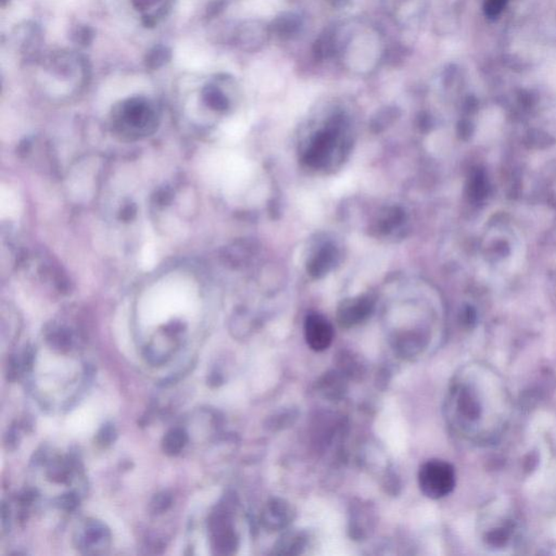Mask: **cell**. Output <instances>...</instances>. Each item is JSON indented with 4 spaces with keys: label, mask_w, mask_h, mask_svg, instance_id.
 I'll list each match as a JSON object with an SVG mask.
<instances>
[{
    "label": "cell",
    "mask_w": 556,
    "mask_h": 556,
    "mask_svg": "<svg viewBox=\"0 0 556 556\" xmlns=\"http://www.w3.org/2000/svg\"><path fill=\"white\" fill-rule=\"evenodd\" d=\"M418 485L427 498L433 500L444 498L455 487V470L450 463L431 459L420 466Z\"/></svg>",
    "instance_id": "1"
},
{
    "label": "cell",
    "mask_w": 556,
    "mask_h": 556,
    "mask_svg": "<svg viewBox=\"0 0 556 556\" xmlns=\"http://www.w3.org/2000/svg\"><path fill=\"white\" fill-rule=\"evenodd\" d=\"M116 120L120 125L131 131H147L157 124V112L150 100L144 97L129 98L116 110Z\"/></svg>",
    "instance_id": "2"
},
{
    "label": "cell",
    "mask_w": 556,
    "mask_h": 556,
    "mask_svg": "<svg viewBox=\"0 0 556 556\" xmlns=\"http://www.w3.org/2000/svg\"><path fill=\"white\" fill-rule=\"evenodd\" d=\"M340 124L341 118L339 116L333 118L331 126L318 133L313 138L305 157V162L309 166H322L325 164V161L333 151V146L336 144Z\"/></svg>",
    "instance_id": "3"
},
{
    "label": "cell",
    "mask_w": 556,
    "mask_h": 556,
    "mask_svg": "<svg viewBox=\"0 0 556 556\" xmlns=\"http://www.w3.org/2000/svg\"><path fill=\"white\" fill-rule=\"evenodd\" d=\"M305 338L313 351H325L333 340V326L323 315L309 313L305 320Z\"/></svg>",
    "instance_id": "4"
},
{
    "label": "cell",
    "mask_w": 556,
    "mask_h": 556,
    "mask_svg": "<svg viewBox=\"0 0 556 556\" xmlns=\"http://www.w3.org/2000/svg\"><path fill=\"white\" fill-rule=\"evenodd\" d=\"M374 307L375 300L370 296H359L346 300L341 303L337 313L339 325L344 328L359 325L370 318Z\"/></svg>",
    "instance_id": "5"
},
{
    "label": "cell",
    "mask_w": 556,
    "mask_h": 556,
    "mask_svg": "<svg viewBox=\"0 0 556 556\" xmlns=\"http://www.w3.org/2000/svg\"><path fill=\"white\" fill-rule=\"evenodd\" d=\"M294 518L292 505L281 498H272L265 505L262 524L268 531H279L286 528Z\"/></svg>",
    "instance_id": "6"
},
{
    "label": "cell",
    "mask_w": 556,
    "mask_h": 556,
    "mask_svg": "<svg viewBox=\"0 0 556 556\" xmlns=\"http://www.w3.org/2000/svg\"><path fill=\"white\" fill-rule=\"evenodd\" d=\"M270 27L263 25L260 21H249L242 24L238 29L237 40L242 49L255 51L266 42Z\"/></svg>",
    "instance_id": "7"
},
{
    "label": "cell",
    "mask_w": 556,
    "mask_h": 556,
    "mask_svg": "<svg viewBox=\"0 0 556 556\" xmlns=\"http://www.w3.org/2000/svg\"><path fill=\"white\" fill-rule=\"evenodd\" d=\"M338 259V251L333 244H325L318 250L314 257L307 262V273L315 278H320L331 270Z\"/></svg>",
    "instance_id": "8"
},
{
    "label": "cell",
    "mask_w": 556,
    "mask_h": 556,
    "mask_svg": "<svg viewBox=\"0 0 556 556\" xmlns=\"http://www.w3.org/2000/svg\"><path fill=\"white\" fill-rule=\"evenodd\" d=\"M268 27L270 33H274L281 40H290L301 31L302 18L294 12H283L276 16Z\"/></svg>",
    "instance_id": "9"
},
{
    "label": "cell",
    "mask_w": 556,
    "mask_h": 556,
    "mask_svg": "<svg viewBox=\"0 0 556 556\" xmlns=\"http://www.w3.org/2000/svg\"><path fill=\"white\" fill-rule=\"evenodd\" d=\"M187 441H188V435L183 429H179V428L172 429L163 438V451L170 457L177 455L186 446Z\"/></svg>",
    "instance_id": "10"
},
{
    "label": "cell",
    "mask_w": 556,
    "mask_h": 556,
    "mask_svg": "<svg viewBox=\"0 0 556 556\" xmlns=\"http://www.w3.org/2000/svg\"><path fill=\"white\" fill-rule=\"evenodd\" d=\"M202 98H203V101L213 110L220 111V112L229 110V98L226 97V94L216 85L205 86L202 90Z\"/></svg>",
    "instance_id": "11"
},
{
    "label": "cell",
    "mask_w": 556,
    "mask_h": 556,
    "mask_svg": "<svg viewBox=\"0 0 556 556\" xmlns=\"http://www.w3.org/2000/svg\"><path fill=\"white\" fill-rule=\"evenodd\" d=\"M335 49H336L335 35L333 31L327 29L318 37V40H315L314 45H313L314 58L318 61L331 58V55L335 53Z\"/></svg>",
    "instance_id": "12"
},
{
    "label": "cell",
    "mask_w": 556,
    "mask_h": 556,
    "mask_svg": "<svg viewBox=\"0 0 556 556\" xmlns=\"http://www.w3.org/2000/svg\"><path fill=\"white\" fill-rule=\"evenodd\" d=\"M457 407H459V413L466 417L467 420H476L480 416L481 409H480L479 404H478L475 396L467 389H463L459 392Z\"/></svg>",
    "instance_id": "13"
},
{
    "label": "cell",
    "mask_w": 556,
    "mask_h": 556,
    "mask_svg": "<svg viewBox=\"0 0 556 556\" xmlns=\"http://www.w3.org/2000/svg\"><path fill=\"white\" fill-rule=\"evenodd\" d=\"M172 59V51L166 46H155L146 55L144 63L150 70H159L170 62Z\"/></svg>",
    "instance_id": "14"
},
{
    "label": "cell",
    "mask_w": 556,
    "mask_h": 556,
    "mask_svg": "<svg viewBox=\"0 0 556 556\" xmlns=\"http://www.w3.org/2000/svg\"><path fill=\"white\" fill-rule=\"evenodd\" d=\"M305 538L301 533L287 535L277 543L276 554H299L305 548Z\"/></svg>",
    "instance_id": "15"
},
{
    "label": "cell",
    "mask_w": 556,
    "mask_h": 556,
    "mask_svg": "<svg viewBox=\"0 0 556 556\" xmlns=\"http://www.w3.org/2000/svg\"><path fill=\"white\" fill-rule=\"evenodd\" d=\"M402 220H403V212L400 210L399 207H390V209H387L378 220V229H381L379 231H383V233H389L394 227L401 224Z\"/></svg>",
    "instance_id": "16"
},
{
    "label": "cell",
    "mask_w": 556,
    "mask_h": 556,
    "mask_svg": "<svg viewBox=\"0 0 556 556\" xmlns=\"http://www.w3.org/2000/svg\"><path fill=\"white\" fill-rule=\"evenodd\" d=\"M107 537H109V531L101 522L94 520L87 524L84 535V542L86 546L98 543Z\"/></svg>",
    "instance_id": "17"
},
{
    "label": "cell",
    "mask_w": 556,
    "mask_h": 556,
    "mask_svg": "<svg viewBox=\"0 0 556 556\" xmlns=\"http://www.w3.org/2000/svg\"><path fill=\"white\" fill-rule=\"evenodd\" d=\"M172 502H173L172 494H168L166 491H163L153 496V500L150 502V511L153 514H162L170 509Z\"/></svg>",
    "instance_id": "18"
},
{
    "label": "cell",
    "mask_w": 556,
    "mask_h": 556,
    "mask_svg": "<svg viewBox=\"0 0 556 556\" xmlns=\"http://www.w3.org/2000/svg\"><path fill=\"white\" fill-rule=\"evenodd\" d=\"M50 346L60 351H66L71 346V335L66 331H59L53 333L49 339Z\"/></svg>",
    "instance_id": "19"
},
{
    "label": "cell",
    "mask_w": 556,
    "mask_h": 556,
    "mask_svg": "<svg viewBox=\"0 0 556 556\" xmlns=\"http://www.w3.org/2000/svg\"><path fill=\"white\" fill-rule=\"evenodd\" d=\"M94 38V31L90 27L83 25V27H77L74 29L73 34H72V40L74 42H77V45L86 46L90 45Z\"/></svg>",
    "instance_id": "20"
},
{
    "label": "cell",
    "mask_w": 556,
    "mask_h": 556,
    "mask_svg": "<svg viewBox=\"0 0 556 556\" xmlns=\"http://www.w3.org/2000/svg\"><path fill=\"white\" fill-rule=\"evenodd\" d=\"M116 439V431L114 426L110 422H107L103 427L100 428L97 435L98 444L100 446H108L112 444Z\"/></svg>",
    "instance_id": "21"
},
{
    "label": "cell",
    "mask_w": 556,
    "mask_h": 556,
    "mask_svg": "<svg viewBox=\"0 0 556 556\" xmlns=\"http://www.w3.org/2000/svg\"><path fill=\"white\" fill-rule=\"evenodd\" d=\"M79 498L77 494L73 492H68V494H62L55 498V505L64 509V511H74L79 507Z\"/></svg>",
    "instance_id": "22"
},
{
    "label": "cell",
    "mask_w": 556,
    "mask_h": 556,
    "mask_svg": "<svg viewBox=\"0 0 556 556\" xmlns=\"http://www.w3.org/2000/svg\"><path fill=\"white\" fill-rule=\"evenodd\" d=\"M509 0H485V14L489 18H496L505 8Z\"/></svg>",
    "instance_id": "23"
},
{
    "label": "cell",
    "mask_w": 556,
    "mask_h": 556,
    "mask_svg": "<svg viewBox=\"0 0 556 556\" xmlns=\"http://www.w3.org/2000/svg\"><path fill=\"white\" fill-rule=\"evenodd\" d=\"M399 116V110L394 107H388L378 113L377 116L372 120L374 126H385L388 122L394 121L396 116Z\"/></svg>",
    "instance_id": "24"
},
{
    "label": "cell",
    "mask_w": 556,
    "mask_h": 556,
    "mask_svg": "<svg viewBox=\"0 0 556 556\" xmlns=\"http://www.w3.org/2000/svg\"><path fill=\"white\" fill-rule=\"evenodd\" d=\"M131 5L136 10L140 12H147L149 9L153 8L155 5L161 3V0H131Z\"/></svg>",
    "instance_id": "25"
},
{
    "label": "cell",
    "mask_w": 556,
    "mask_h": 556,
    "mask_svg": "<svg viewBox=\"0 0 556 556\" xmlns=\"http://www.w3.org/2000/svg\"><path fill=\"white\" fill-rule=\"evenodd\" d=\"M225 0H214L207 8V14L210 16H218L225 8Z\"/></svg>",
    "instance_id": "26"
},
{
    "label": "cell",
    "mask_w": 556,
    "mask_h": 556,
    "mask_svg": "<svg viewBox=\"0 0 556 556\" xmlns=\"http://www.w3.org/2000/svg\"><path fill=\"white\" fill-rule=\"evenodd\" d=\"M33 362H34V352L31 348H29L24 352L23 362H22L23 365L22 366L25 370H31L33 368Z\"/></svg>",
    "instance_id": "27"
},
{
    "label": "cell",
    "mask_w": 556,
    "mask_h": 556,
    "mask_svg": "<svg viewBox=\"0 0 556 556\" xmlns=\"http://www.w3.org/2000/svg\"><path fill=\"white\" fill-rule=\"evenodd\" d=\"M18 442V435H16V431H14V429H11L8 435H7V437H5V446H7V448H10V450H14V448H16Z\"/></svg>",
    "instance_id": "28"
},
{
    "label": "cell",
    "mask_w": 556,
    "mask_h": 556,
    "mask_svg": "<svg viewBox=\"0 0 556 556\" xmlns=\"http://www.w3.org/2000/svg\"><path fill=\"white\" fill-rule=\"evenodd\" d=\"M35 498H36V492L33 490H27L24 491L23 494L18 498V500H20L22 504H29L34 501Z\"/></svg>",
    "instance_id": "29"
},
{
    "label": "cell",
    "mask_w": 556,
    "mask_h": 556,
    "mask_svg": "<svg viewBox=\"0 0 556 556\" xmlns=\"http://www.w3.org/2000/svg\"><path fill=\"white\" fill-rule=\"evenodd\" d=\"M326 1L333 8H344L349 3L350 0H326Z\"/></svg>",
    "instance_id": "30"
},
{
    "label": "cell",
    "mask_w": 556,
    "mask_h": 556,
    "mask_svg": "<svg viewBox=\"0 0 556 556\" xmlns=\"http://www.w3.org/2000/svg\"><path fill=\"white\" fill-rule=\"evenodd\" d=\"M207 381H209L210 386H218V383L222 381V377L218 374H212L207 379Z\"/></svg>",
    "instance_id": "31"
},
{
    "label": "cell",
    "mask_w": 556,
    "mask_h": 556,
    "mask_svg": "<svg viewBox=\"0 0 556 556\" xmlns=\"http://www.w3.org/2000/svg\"><path fill=\"white\" fill-rule=\"evenodd\" d=\"M290 1H294V0H290Z\"/></svg>",
    "instance_id": "32"
}]
</instances>
